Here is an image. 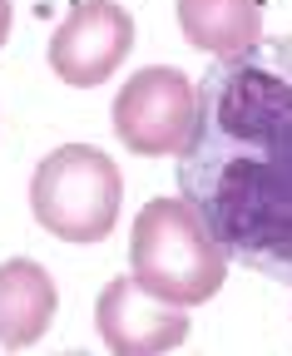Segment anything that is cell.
<instances>
[{
    "instance_id": "cell-1",
    "label": "cell",
    "mask_w": 292,
    "mask_h": 356,
    "mask_svg": "<svg viewBox=\"0 0 292 356\" xmlns=\"http://www.w3.org/2000/svg\"><path fill=\"white\" fill-rule=\"evenodd\" d=\"M179 198L228 262L292 287V35L208 60Z\"/></svg>"
},
{
    "instance_id": "cell-2",
    "label": "cell",
    "mask_w": 292,
    "mask_h": 356,
    "mask_svg": "<svg viewBox=\"0 0 292 356\" xmlns=\"http://www.w3.org/2000/svg\"><path fill=\"white\" fill-rule=\"evenodd\" d=\"M129 277L163 307L188 312L213 302V292L228 277V257L184 198H149L134 218Z\"/></svg>"
},
{
    "instance_id": "cell-3",
    "label": "cell",
    "mask_w": 292,
    "mask_h": 356,
    "mask_svg": "<svg viewBox=\"0 0 292 356\" xmlns=\"http://www.w3.org/2000/svg\"><path fill=\"white\" fill-rule=\"evenodd\" d=\"M124 178L95 144H60L30 178V213L65 243H104L119 222Z\"/></svg>"
},
{
    "instance_id": "cell-4",
    "label": "cell",
    "mask_w": 292,
    "mask_h": 356,
    "mask_svg": "<svg viewBox=\"0 0 292 356\" xmlns=\"http://www.w3.org/2000/svg\"><path fill=\"white\" fill-rule=\"evenodd\" d=\"M193 109H198V84H188L169 65L134 70L114 95V134L129 154L144 159H179L188 134H193Z\"/></svg>"
},
{
    "instance_id": "cell-5",
    "label": "cell",
    "mask_w": 292,
    "mask_h": 356,
    "mask_svg": "<svg viewBox=\"0 0 292 356\" xmlns=\"http://www.w3.org/2000/svg\"><path fill=\"white\" fill-rule=\"evenodd\" d=\"M134 50V15L114 0H79L50 40V70L70 89L104 84Z\"/></svg>"
},
{
    "instance_id": "cell-6",
    "label": "cell",
    "mask_w": 292,
    "mask_h": 356,
    "mask_svg": "<svg viewBox=\"0 0 292 356\" xmlns=\"http://www.w3.org/2000/svg\"><path fill=\"white\" fill-rule=\"evenodd\" d=\"M95 327H99L109 356H163V351H174L179 341H188L184 307H163L134 277H114L99 292Z\"/></svg>"
},
{
    "instance_id": "cell-7",
    "label": "cell",
    "mask_w": 292,
    "mask_h": 356,
    "mask_svg": "<svg viewBox=\"0 0 292 356\" xmlns=\"http://www.w3.org/2000/svg\"><path fill=\"white\" fill-rule=\"evenodd\" d=\"M55 277L30 257H10L0 262V346L6 351H25L55 322Z\"/></svg>"
},
{
    "instance_id": "cell-8",
    "label": "cell",
    "mask_w": 292,
    "mask_h": 356,
    "mask_svg": "<svg viewBox=\"0 0 292 356\" xmlns=\"http://www.w3.org/2000/svg\"><path fill=\"white\" fill-rule=\"evenodd\" d=\"M179 30L193 50L228 60L263 40V6L258 0H179Z\"/></svg>"
},
{
    "instance_id": "cell-9",
    "label": "cell",
    "mask_w": 292,
    "mask_h": 356,
    "mask_svg": "<svg viewBox=\"0 0 292 356\" xmlns=\"http://www.w3.org/2000/svg\"><path fill=\"white\" fill-rule=\"evenodd\" d=\"M10 20H15V10H10V0H0V44L10 40Z\"/></svg>"
}]
</instances>
